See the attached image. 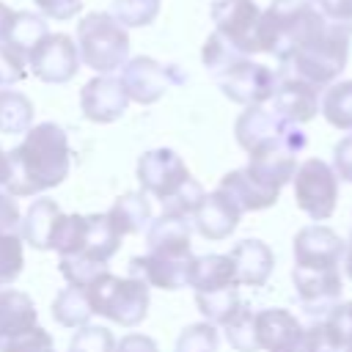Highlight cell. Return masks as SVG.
<instances>
[{"instance_id": "47", "label": "cell", "mask_w": 352, "mask_h": 352, "mask_svg": "<svg viewBox=\"0 0 352 352\" xmlns=\"http://www.w3.org/2000/svg\"><path fill=\"white\" fill-rule=\"evenodd\" d=\"M344 311H346V319H349V324H352V300L344 302Z\"/></svg>"}, {"instance_id": "11", "label": "cell", "mask_w": 352, "mask_h": 352, "mask_svg": "<svg viewBox=\"0 0 352 352\" xmlns=\"http://www.w3.org/2000/svg\"><path fill=\"white\" fill-rule=\"evenodd\" d=\"M214 80H217L220 91L231 102L245 104V107H253V104H267L272 99L275 85H278V72H272L270 66L256 63L250 58H242V60H236L234 66H228Z\"/></svg>"}, {"instance_id": "4", "label": "cell", "mask_w": 352, "mask_h": 352, "mask_svg": "<svg viewBox=\"0 0 352 352\" xmlns=\"http://www.w3.org/2000/svg\"><path fill=\"white\" fill-rule=\"evenodd\" d=\"M121 248V236L110 226L107 214H58L50 250L58 253V258L77 256L96 264H107Z\"/></svg>"}, {"instance_id": "10", "label": "cell", "mask_w": 352, "mask_h": 352, "mask_svg": "<svg viewBox=\"0 0 352 352\" xmlns=\"http://www.w3.org/2000/svg\"><path fill=\"white\" fill-rule=\"evenodd\" d=\"M346 242L324 223H311L294 234L292 253H294V267L300 272H327V270H341Z\"/></svg>"}, {"instance_id": "33", "label": "cell", "mask_w": 352, "mask_h": 352, "mask_svg": "<svg viewBox=\"0 0 352 352\" xmlns=\"http://www.w3.org/2000/svg\"><path fill=\"white\" fill-rule=\"evenodd\" d=\"M25 267L22 236L19 234H0V289L11 286Z\"/></svg>"}, {"instance_id": "7", "label": "cell", "mask_w": 352, "mask_h": 352, "mask_svg": "<svg viewBox=\"0 0 352 352\" xmlns=\"http://www.w3.org/2000/svg\"><path fill=\"white\" fill-rule=\"evenodd\" d=\"M234 138L248 151V157L264 154V151L300 154L308 143L300 124L280 118L272 107H264V104H253V107H245L239 113V118L234 124Z\"/></svg>"}, {"instance_id": "14", "label": "cell", "mask_w": 352, "mask_h": 352, "mask_svg": "<svg viewBox=\"0 0 352 352\" xmlns=\"http://www.w3.org/2000/svg\"><path fill=\"white\" fill-rule=\"evenodd\" d=\"M129 107V96L118 77L99 74L80 88V110L94 124H113Z\"/></svg>"}, {"instance_id": "1", "label": "cell", "mask_w": 352, "mask_h": 352, "mask_svg": "<svg viewBox=\"0 0 352 352\" xmlns=\"http://www.w3.org/2000/svg\"><path fill=\"white\" fill-rule=\"evenodd\" d=\"M72 168L69 138L55 121L33 124L22 143L8 151V182L6 190L14 198H28L58 187Z\"/></svg>"}, {"instance_id": "19", "label": "cell", "mask_w": 352, "mask_h": 352, "mask_svg": "<svg viewBox=\"0 0 352 352\" xmlns=\"http://www.w3.org/2000/svg\"><path fill=\"white\" fill-rule=\"evenodd\" d=\"M258 352H286L305 330V324L286 308H264L253 316Z\"/></svg>"}, {"instance_id": "15", "label": "cell", "mask_w": 352, "mask_h": 352, "mask_svg": "<svg viewBox=\"0 0 352 352\" xmlns=\"http://www.w3.org/2000/svg\"><path fill=\"white\" fill-rule=\"evenodd\" d=\"M190 217H192V220H190L192 228H195L204 239H209V242H223V239H228V236L236 231L242 212H239V206H236L223 190H214V192H204V198L198 201V206L192 209Z\"/></svg>"}, {"instance_id": "40", "label": "cell", "mask_w": 352, "mask_h": 352, "mask_svg": "<svg viewBox=\"0 0 352 352\" xmlns=\"http://www.w3.org/2000/svg\"><path fill=\"white\" fill-rule=\"evenodd\" d=\"M330 168L336 170V176H338L341 182H349V184H352V132L344 135V138L333 146V165H330Z\"/></svg>"}, {"instance_id": "36", "label": "cell", "mask_w": 352, "mask_h": 352, "mask_svg": "<svg viewBox=\"0 0 352 352\" xmlns=\"http://www.w3.org/2000/svg\"><path fill=\"white\" fill-rule=\"evenodd\" d=\"M116 336L102 324H82L69 341V352H113Z\"/></svg>"}, {"instance_id": "30", "label": "cell", "mask_w": 352, "mask_h": 352, "mask_svg": "<svg viewBox=\"0 0 352 352\" xmlns=\"http://www.w3.org/2000/svg\"><path fill=\"white\" fill-rule=\"evenodd\" d=\"M195 305L204 316V322L214 324V327H226L239 311H242V297L239 289L231 292H220V294H195Z\"/></svg>"}, {"instance_id": "43", "label": "cell", "mask_w": 352, "mask_h": 352, "mask_svg": "<svg viewBox=\"0 0 352 352\" xmlns=\"http://www.w3.org/2000/svg\"><path fill=\"white\" fill-rule=\"evenodd\" d=\"M113 352H160V349H157V341L151 336L126 333L121 341H116V349Z\"/></svg>"}, {"instance_id": "27", "label": "cell", "mask_w": 352, "mask_h": 352, "mask_svg": "<svg viewBox=\"0 0 352 352\" xmlns=\"http://www.w3.org/2000/svg\"><path fill=\"white\" fill-rule=\"evenodd\" d=\"M33 102L14 88H0V132L3 135H25L33 126Z\"/></svg>"}, {"instance_id": "38", "label": "cell", "mask_w": 352, "mask_h": 352, "mask_svg": "<svg viewBox=\"0 0 352 352\" xmlns=\"http://www.w3.org/2000/svg\"><path fill=\"white\" fill-rule=\"evenodd\" d=\"M25 74H28V60L14 50H8L6 44H0V88L25 80Z\"/></svg>"}, {"instance_id": "16", "label": "cell", "mask_w": 352, "mask_h": 352, "mask_svg": "<svg viewBox=\"0 0 352 352\" xmlns=\"http://www.w3.org/2000/svg\"><path fill=\"white\" fill-rule=\"evenodd\" d=\"M190 258H176V256H162V253H146V256H135L129 261V275L140 278L148 289H165V292H176L182 286H187V272H190Z\"/></svg>"}, {"instance_id": "3", "label": "cell", "mask_w": 352, "mask_h": 352, "mask_svg": "<svg viewBox=\"0 0 352 352\" xmlns=\"http://www.w3.org/2000/svg\"><path fill=\"white\" fill-rule=\"evenodd\" d=\"M138 182L143 192L162 201V212L168 214L190 217L204 198V187L190 176L184 160L173 148H151L140 154Z\"/></svg>"}, {"instance_id": "26", "label": "cell", "mask_w": 352, "mask_h": 352, "mask_svg": "<svg viewBox=\"0 0 352 352\" xmlns=\"http://www.w3.org/2000/svg\"><path fill=\"white\" fill-rule=\"evenodd\" d=\"M47 33H50V30H47L44 16H38V14H33V11H14L11 25H8V30H6V38H3L0 44H6L8 50H14L16 55H22V58L28 60L30 50H33Z\"/></svg>"}, {"instance_id": "22", "label": "cell", "mask_w": 352, "mask_h": 352, "mask_svg": "<svg viewBox=\"0 0 352 352\" xmlns=\"http://www.w3.org/2000/svg\"><path fill=\"white\" fill-rule=\"evenodd\" d=\"M236 206L239 212H261V209H270L278 204V195L275 190H267L261 187L245 168H236V170H228L223 179H220V187Z\"/></svg>"}, {"instance_id": "24", "label": "cell", "mask_w": 352, "mask_h": 352, "mask_svg": "<svg viewBox=\"0 0 352 352\" xmlns=\"http://www.w3.org/2000/svg\"><path fill=\"white\" fill-rule=\"evenodd\" d=\"M104 214H107V220H110V226L116 228L118 236H129V234H140L143 228H148V223H151V204H148L143 190L124 192L121 198L113 201V206Z\"/></svg>"}, {"instance_id": "18", "label": "cell", "mask_w": 352, "mask_h": 352, "mask_svg": "<svg viewBox=\"0 0 352 352\" xmlns=\"http://www.w3.org/2000/svg\"><path fill=\"white\" fill-rule=\"evenodd\" d=\"M146 245L151 253L190 258L192 256V223L182 214L162 212L160 217H151L146 228Z\"/></svg>"}, {"instance_id": "6", "label": "cell", "mask_w": 352, "mask_h": 352, "mask_svg": "<svg viewBox=\"0 0 352 352\" xmlns=\"http://www.w3.org/2000/svg\"><path fill=\"white\" fill-rule=\"evenodd\" d=\"M91 311L121 324V327H138L148 316V286L140 278H121L110 270L94 278L85 286Z\"/></svg>"}, {"instance_id": "5", "label": "cell", "mask_w": 352, "mask_h": 352, "mask_svg": "<svg viewBox=\"0 0 352 352\" xmlns=\"http://www.w3.org/2000/svg\"><path fill=\"white\" fill-rule=\"evenodd\" d=\"M77 52L80 63L96 74H113L129 60V33L110 11H88L77 22Z\"/></svg>"}, {"instance_id": "13", "label": "cell", "mask_w": 352, "mask_h": 352, "mask_svg": "<svg viewBox=\"0 0 352 352\" xmlns=\"http://www.w3.org/2000/svg\"><path fill=\"white\" fill-rule=\"evenodd\" d=\"M212 22L214 30L245 58L258 52L256 44V30H258V16L261 8L256 0H214L212 3Z\"/></svg>"}, {"instance_id": "42", "label": "cell", "mask_w": 352, "mask_h": 352, "mask_svg": "<svg viewBox=\"0 0 352 352\" xmlns=\"http://www.w3.org/2000/svg\"><path fill=\"white\" fill-rule=\"evenodd\" d=\"M33 6L44 16L58 19V22H66V19L77 16V11L82 8V0H33Z\"/></svg>"}, {"instance_id": "21", "label": "cell", "mask_w": 352, "mask_h": 352, "mask_svg": "<svg viewBox=\"0 0 352 352\" xmlns=\"http://www.w3.org/2000/svg\"><path fill=\"white\" fill-rule=\"evenodd\" d=\"M187 286L195 294H220V292L239 289L228 253L192 256L190 272H187Z\"/></svg>"}, {"instance_id": "2", "label": "cell", "mask_w": 352, "mask_h": 352, "mask_svg": "<svg viewBox=\"0 0 352 352\" xmlns=\"http://www.w3.org/2000/svg\"><path fill=\"white\" fill-rule=\"evenodd\" d=\"M346 58H349V33L341 25L324 19L286 55V60H280L278 74L297 77L316 88H327L346 69Z\"/></svg>"}, {"instance_id": "23", "label": "cell", "mask_w": 352, "mask_h": 352, "mask_svg": "<svg viewBox=\"0 0 352 352\" xmlns=\"http://www.w3.org/2000/svg\"><path fill=\"white\" fill-rule=\"evenodd\" d=\"M38 324V311L30 294L19 289H0V344L36 327Z\"/></svg>"}, {"instance_id": "44", "label": "cell", "mask_w": 352, "mask_h": 352, "mask_svg": "<svg viewBox=\"0 0 352 352\" xmlns=\"http://www.w3.org/2000/svg\"><path fill=\"white\" fill-rule=\"evenodd\" d=\"M11 16H14V11H11L6 3H0V41L6 38V30H8V25H11Z\"/></svg>"}, {"instance_id": "37", "label": "cell", "mask_w": 352, "mask_h": 352, "mask_svg": "<svg viewBox=\"0 0 352 352\" xmlns=\"http://www.w3.org/2000/svg\"><path fill=\"white\" fill-rule=\"evenodd\" d=\"M0 352H55V341L41 324H36V327L3 341Z\"/></svg>"}, {"instance_id": "41", "label": "cell", "mask_w": 352, "mask_h": 352, "mask_svg": "<svg viewBox=\"0 0 352 352\" xmlns=\"http://www.w3.org/2000/svg\"><path fill=\"white\" fill-rule=\"evenodd\" d=\"M19 204L8 190H0V234H19Z\"/></svg>"}, {"instance_id": "8", "label": "cell", "mask_w": 352, "mask_h": 352, "mask_svg": "<svg viewBox=\"0 0 352 352\" xmlns=\"http://www.w3.org/2000/svg\"><path fill=\"white\" fill-rule=\"evenodd\" d=\"M292 184H294V204L311 220L322 223V220H327L336 212V204H338V176H336V170L324 160L311 157V160L300 162L294 176H292Z\"/></svg>"}, {"instance_id": "17", "label": "cell", "mask_w": 352, "mask_h": 352, "mask_svg": "<svg viewBox=\"0 0 352 352\" xmlns=\"http://www.w3.org/2000/svg\"><path fill=\"white\" fill-rule=\"evenodd\" d=\"M272 110L292 121V124H305L319 113V88L311 82H302L297 77H283L278 74V85L272 94Z\"/></svg>"}, {"instance_id": "45", "label": "cell", "mask_w": 352, "mask_h": 352, "mask_svg": "<svg viewBox=\"0 0 352 352\" xmlns=\"http://www.w3.org/2000/svg\"><path fill=\"white\" fill-rule=\"evenodd\" d=\"M6 182H8V151L0 146V190L6 187Z\"/></svg>"}, {"instance_id": "46", "label": "cell", "mask_w": 352, "mask_h": 352, "mask_svg": "<svg viewBox=\"0 0 352 352\" xmlns=\"http://www.w3.org/2000/svg\"><path fill=\"white\" fill-rule=\"evenodd\" d=\"M344 272H346V278L352 280V234H349V242H346V250H344Z\"/></svg>"}, {"instance_id": "29", "label": "cell", "mask_w": 352, "mask_h": 352, "mask_svg": "<svg viewBox=\"0 0 352 352\" xmlns=\"http://www.w3.org/2000/svg\"><path fill=\"white\" fill-rule=\"evenodd\" d=\"M94 316L85 289L80 286H63L52 300V319L63 327H82Z\"/></svg>"}, {"instance_id": "25", "label": "cell", "mask_w": 352, "mask_h": 352, "mask_svg": "<svg viewBox=\"0 0 352 352\" xmlns=\"http://www.w3.org/2000/svg\"><path fill=\"white\" fill-rule=\"evenodd\" d=\"M60 214V206L52 201V198H36L22 220H19V236L22 242L33 245L36 250H50V236H52V228H55V220Z\"/></svg>"}, {"instance_id": "34", "label": "cell", "mask_w": 352, "mask_h": 352, "mask_svg": "<svg viewBox=\"0 0 352 352\" xmlns=\"http://www.w3.org/2000/svg\"><path fill=\"white\" fill-rule=\"evenodd\" d=\"M253 316H256V314H253L248 305H242V311L223 327V330H226V341L231 344V349H236V352H258Z\"/></svg>"}, {"instance_id": "9", "label": "cell", "mask_w": 352, "mask_h": 352, "mask_svg": "<svg viewBox=\"0 0 352 352\" xmlns=\"http://www.w3.org/2000/svg\"><path fill=\"white\" fill-rule=\"evenodd\" d=\"M121 85L129 96V102L138 104H154L165 96V91H170L173 85L184 82V74L179 66L173 63H160L148 55H138L129 58L121 66Z\"/></svg>"}, {"instance_id": "28", "label": "cell", "mask_w": 352, "mask_h": 352, "mask_svg": "<svg viewBox=\"0 0 352 352\" xmlns=\"http://www.w3.org/2000/svg\"><path fill=\"white\" fill-rule=\"evenodd\" d=\"M319 110L330 126L352 132V80L330 82L319 96Z\"/></svg>"}, {"instance_id": "32", "label": "cell", "mask_w": 352, "mask_h": 352, "mask_svg": "<svg viewBox=\"0 0 352 352\" xmlns=\"http://www.w3.org/2000/svg\"><path fill=\"white\" fill-rule=\"evenodd\" d=\"M245 55L239 52V50H234L217 30L214 33H209V38H206V44H204V52H201V60H204V66H206V72L212 74V77H220L228 66H234L236 60H242Z\"/></svg>"}, {"instance_id": "31", "label": "cell", "mask_w": 352, "mask_h": 352, "mask_svg": "<svg viewBox=\"0 0 352 352\" xmlns=\"http://www.w3.org/2000/svg\"><path fill=\"white\" fill-rule=\"evenodd\" d=\"M162 0H113L110 14L124 28H146L157 19Z\"/></svg>"}, {"instance_id": "39", "label": "cell", "mask_w": 352, "mask_h": 352, "mask_svg": "<svg viewBox=\"0 0 352 352\" xmlns=\"http://www.w3.org/2000/svg\"><path fill=\"white\" fill-rule=\"evenodd\" d=\"M316 8L352 36V0H314Z\"/></svg>"}, {"instance_id": "12", "label": "cell", "mask_w": 352, "mask_h": 352, "mask_svg": "<svg viewBox=\"0 0 352 352\" xmlns=\"http://www.w3.org/2000/svg\"><path fill=\"white\" fill-rule=\"evenodd\" d=\"M80 69V52L69 33H47L28 55V72L41 82L63 85Z\"/></svg>"}, {"instance_id": "35", "label": "cell", "mask_w": 352, "mask_h": 352, "mask_svg": "<svg viewBox=\"0 0 352 352\" xmlns=\"http://www.w3.org/2000/svg\"><path fill=\"white\" fill-rule=\"evenodd\" d=\"M220 336L217 327L209 322L187 324L176 338V352H217Z\"/></svg>"}, {"instance_id": "20", "label": "cell", "mask_w": 352, "mask_h": 352, "mask_svg": "<svg viewBox=\"0 0 352 352\" xmlns=\"http://www.w3.org/2000/svg\"><path fill=\"white\" fill-rule=\"evenodd\" d=\"M231 258V267H234V275H236V283L239 286H264L272 275V267H275V253L267 242L261 239H242L231 248L228 253Z\"/></svg>"}]
</instances>
